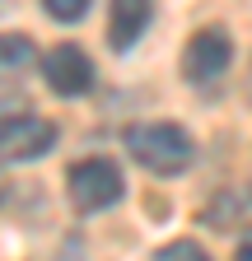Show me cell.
<instances>
[{
	"label": "cell",
	"instance_id": "277c9868",
	"mask_svg": "<svg viewBox=\"0 0 252 261\" xmlns=\"http://www.w3.org/2000/svg\"><path fill=\"white\" fill-rule=\"evenodd\" d=\"M42 80L52 93L61 98H84L93 89V61L75 47V42H56L47 56H42Z\"/></svg>",
	"mask_w": 252,
	"mask_h": 261
},
{
	"label": "cell",
	"instance_id": "30bf717a",
	"mask_svg": "<svg viewBox=\"0 0 252 261\" xmlns=\"http://www.w3.org/2000/svg\"><path fill=\"white\" fill-rule=\"evenodd\" d=\"M234 261H252V233L238 243V252H234Z\"/></svg>",
	"mask_w": 252,
	"mask_h": 261
},
{
	"label": "cell",
	"instance_id": "5b68a950",
	"mask_svg": "<svg viewBox=\"0 0 252 261\" xmlns=\"http://www.w3.org/2000/svg\"><path fill=\"white\" fill-rule=\"evenodd\" d=\"M56 145V126L47 117H33V112H23V117H10V121H0V159H38Z\"/></svg>",
	"mask_w": 252,
	"mask_h": 261
},
{
	"label": "cell",
	"instance_id": "6da1fadb",
	"mask_svg": "<svg viewBox=\"0 0 252 261\" xmlns=\"http://www.w3.org/2000/svg\"><path fill=\"white\" fill-rule=\"evenodd\" d=\"M126 154H131L140 168H149L154 177H178L192 168L196 145L178 121H140L126 130Z\"/></svg>",
	"mask_w": 252,
	"mask_h": 261
},
{
	"label": "cell",
	"instance_id": "7a4b0ae2",
	"mask_svg": "<svg viewBox=\"0 0 252 261\" xmlns=\"http://www.w3.org/2000/svg\"><path fill=\"white\" fill-rule=\"evenodd\" d=\"M121 168L112 159H80L66 168V196H70V205L80 215H93V210H108L121 201Z\"/></svg>",
	"mask_w": 252,
	"mask_h": 261
},
{
	"label": "cell",
	"instance_id": "3957f363",
	"mask_svg": "<svg viewBox=\"0 0 252 261\" xmlns=\"http://www.w3.org/2000/svg\"><path fill=\"white\" fill-rule=\"evenodd\" d=\"M229 61H234V38L219 23H206L182 47V80L187 84H215L229 70Z\"/></svg>",
	"mask_w": 252,
	"mask_h": 261
},
{
	"label": "cell",
	"instance_id": "8fae6325",
	"mask_svg": "<svg viewBox=\"0 0 252 261\" xmlns=\"http://www.w3.org/2000/svg\"><path fill=\"white\" fill-rule=\"evenodd\" d=\"M0 201H5V177H0Z\"/></svg>",
	"mask_w": 252,
	"mask_h": 261
},
{
	"label": "cell",
	"instance_id": "8992f818",
	"mask_svg": "<svg viewBox=\"0 0 252 261\" xmlns=\"http://www.w3.org/2000/svg\"><path fill=\"white\" fill-rule=\"evenodd\" d=\"M154 0H108V47L131 51L140 42V33L149 28Z\"/></svg>",
	"mask_w": 252,
	"mask_h": 261
},
{
	"label": "cell",
	"instance_id": "52a82bcc",
	"mask_svg": "<svg viewBox=\"0 0 252 261\" xmlns=\"http://www.w3.org/2000/svg\"><path fill=\"white\" fill-rule=\"evenodd\" d=\"M33 56H38V47L28 33H0V75H14L23 65H33Z\"/></svg>",
	"mask_w": 252,
	"mask_h": 261
},
{
	"label": "cell",
	"instance_id": "ba28073f",
	"mask_svg": "<svg viewBox=\"0 0 252 261\" xmlns=\"http://www.w3.org/2000/svg\"><path fill=\"white\" fill-rule=\"evenodd\" d=\"M154 261H210V256H206V247L192 243V238H173V243H164L159 252H154Z\"/></svg>",
	"mask_w": 252,
	"mask_h": 261
},
{
	"label": "cell",
	"instance_id": "9c48e42d",
	"mask_svg": "<svg viewBox=\"0 0 252 261\" xmlns=\"http://www.w3.org/2000/svg\"><path fill=\"white\" fill-rule=\"evenodd\" d=\"M42 10L56 19V23H80L89 14V0H42Z\"/></svg>",
	"mask_w": 252,
	"mask_h": 261
}]
</instances>
